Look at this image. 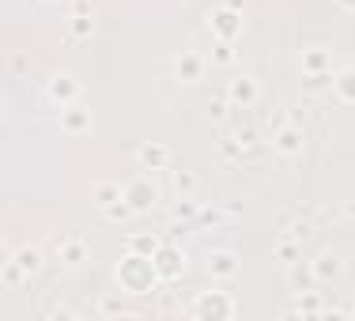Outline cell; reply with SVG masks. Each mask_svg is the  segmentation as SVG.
<instances>
[{
    "label": "cell",
    "mask_w": 355,
    "mask_h": 321,
    "mask_svg": "<svg viewBox=\"0 0 355 321\" xmlns=\"http://www.w3.org/2000/svg\"><path fill=\"white\" fill-rule=\"evenodd\" d=\"M208 27H212V35L216 38H223V42H234L242 35V12H234V8H227V4H219L212 15H208Z\"/></svg>",
    "instance_id": "4"
},
{
    "label": "cell",
    "mask_w": 355,
    "mask_h": 321,
    "mask_svg": "<svg viewBox=\"0 0 355 321\" xmlns=\"http://www.w3.org/2000/svg\"><path fill=\"white\" fill-rule=\"evenodd\" d=\"M151 261H155V272H159V280H163V284H174L178 276L185 272V253L178 246H159V253Z\"/></svg>",
    "instance_id": "5"
},
{
    "label": "cell",
    "mask_w": 355,
    "mask_h": 321,
    "mask_svg": "<svg viewBox=\"0 0 355 321\" xmlns=\"http://www.w3.org/2000/svg\"><path fill=\"white\" fill-rule=\"evenodd\" d=\"M125 246H129L132 253H144V257H155L163 242H159L155 234H129V242H125Z\"/></svg>",
    "instance_id": "22"
},
{
    "label": "cell",
    "mask_w": 355,
    "mask_h": 321,
    "mask_svg": "<svg viewBox=\"0 0 355 321\" xmlns=\"http://www.w3.org/2000/svg\"><path fill=\"white\" fill-rule=\"evenodd\" d=\"M299 69H302V76H329V72H333V49H325V46L302 49Z\"/></svg>",
    "instance_id": "11"
},
{
    "label": "cell",
    "mask_w": 355,
    "mask_h": 321,
    "mask_svg": "<svg viewBox=\"0 0 355 321\" xmlns=\"http://www.w3.org/2000/svg\"><path fill=\"white\" fill-rule=\"evenodd\" d=\"M234 57H239V49H234V42H223V38H216V46H212V64H219V69H227V64H234Z\"/></svg>",
    "instance_id": "25"
},
{
    "label": "cell",
    "mask_w": 355,
    "mask_h": 321,
    "mask_svg": "<svg viewBox=\"0 0 355 321\" xmlns=\"http://www.w3.org/2000/svg\"><path fill=\"white\" fill-rule=\"evenodd\" d=\"M197 314L200 318H219V321H227V318H234V299L227 291H205L197 299Z\"/></svg>",
    "instance_id": "7"
},
{
    "label": "cell",
    "mask_w": 355,
    "mask_h": 321,
    "mask_svg": "<svg viewBox=\"0 0 355 321\" xmlns=\"http://www.w3.org/2000/svg\"><path fill=\"white\" fill-rule=\"evenodd\" d=\"M174 76L182 83L205 80V57H200L197 49H182V53H174Z\"/></svg>",
    "instance_id": "10"
},
{
    "label": "cell",
    "mask_w": 355,
    "mask_h": 321,
    "mask_svg": "<svg viewBox=\"0 0 355 321\" xmlns=\"http://www.w3.org/2000/svg\"><path fill=\"white\" fill-rule=\"evenodd\" d=\"M8 69H12L15 76H27V72H31V53H23V49H15V53L8 57Z\"/></svg>",
    "instance_id": "30"
},
{
    "label": "cell",
    "mask_w": 355,
    "mask_h": 321,
    "mask_svg": "<svg viewBox=\"0 0 355 321\" xmlns=\"http://www.w3.org/2000/svg\"><path fill=\"white\" fill-rule=\"evenodd\" d=\"M174 185H178V193H197L200 189L197 174H189V171H174Z\"/></svg>",
    "instance_id": "29"
},
{
    "label": "cell",
    "mask_w": 355,
    "mask_h": 321,
    "mask_svg": "<svg viewBox=\"0 0 355 321\" xmlns=\"http://www.w3.org/2000/svg\"><path fill=\"white\" fill-rule=\"evenodd\" d=\"M287 234H291V238H306V234H310V223H302V219H299V223H291V227H287Z\"/></svg>",
    "instance_id": "34"
},
{
    "label": "cell",
    "mask_w": 355,
    "mask_h": 321,
    "mask_svg": "<svg viewBox=\"0 0 355 321\" xmlns=\"http://www.w3.org/2000/svg\"><path fill=\"white\" fill-rule=\"evenodd\" d=\"M216 151H219V159H223V163H239L246 148L239 144V137H234V140H219V144H216Z\"/></svg>",
    "instance_id": "27"
},
{
    "label": "cell",
    "mask_w": 355,
    "mask_h": 321,
    "mask_svg": "<svg viewBox=\"0 0 355 321\" xmlns=\"http://www.w3.org/2000/svg\"><path fill=\"white\" fill-rule=\"evenodd\" d=\"M272 257L280 261V265L291 268L295 261H302V242H299V238H291V234H284V238L272 246Z\"/></svg>",
    "instance_id": "19"
},
{
    "label": "cell",
    "mask_w": 355,
    "mask_h": 321,
    "mask_svg": "<svg viewBox=\"0 0 355 321\" xmlns=\"http://www.w3.org/2000/svg\"><path fill=\"white\" fill-rule=\"evenodd\" d=\"M57 261H61V265H69V268L87 265V261H91L87 238H80V234H69V238H61V242H57Z\"/></svg>",
    "instance_id": "9"
},
{
    "label": "cell",
    "mask_w": 355,
    "mask_h": 321,
    "mask_svg": "<svg viewBox=\"0 0 355 321\" xmlns=\"http://www.w3.org/2000/svg\"><path fill=\"white\" fill-rule=\"evenodd\" d=\"M219 4H227V8H234V12H242V8H246V0H219Z\"/></svg>",
    "instance_id": "35"
},
{
    "label": "cell",
    "mask_w": 355,
    "mask_h": 321,
    "mask_svg": "<svg viewBox=\"0 0 355 321\" xmlns=\"http://www.w3.org/2000/svg\"><path fill=\"white\" fill-rule=\"evenodd\" d=\"M310 268H314V280H318V284H333L336 276L344 272V261L336 257L333 250H325V253H318V257L310 261Z\"/></svg>",
    "instance_id": "14"
},
{
    "label": "cell",
    "mask_w": 355,
    "mask_h": 321,
    "mask_svg": "<svg viewBox=\"0 0 355 321\" xmlns=\"http://www.w3.org/2000/svg\"><path fill=\"white\" fill-rule=\"evenodd\" d=\"M257 80H253V76H234L231 80V91H227V98H231L234 106H253L257 103Z\"/></svg>",
    "instance_id": "15"
},
{
    "label": "cell",
    "mask_w": 355,
    "mask_h": 321,
    "mask_svg": "<svg viewBox=\"0 0 355 321\" xmlns=\"http://www.w3.org/2000/svg\"><path fill=\"white\" fill-rule=\"evenodd\" d=\"M333 91L340 103H355V69H344L333 76Z\"/></svg>",
    "instance_id": "20"
},
{
    "label": "cell",
    "mask_w": 355,
    "mask_h": 321,
    "mask_svg": "<svg viewBox=\"0 0 355 321\" xmlns=\"http://www.w3.org/2000/svg\"><path fill=\"white\" fill-rule=\"evenodd\" d=\"M46 95L53 106H69V103H80L83 98V80L76 72H53L46 83Z\"/></svg>",
    "instance_id": "2"
},
{
    "label": "cell",
    "mask_w": 355,
    "mask_h": 321,
    "mask_svg": "<svg viewBox=\"0 0 355 321\" xmlns=\"http://www.w3.org/2000/svg\"><path fill=\"white\" fill-rule=\"evenodd\" d=\"M231 110H234L231 98H216V103L208 106V121H212V125H223L227 117H231Z\"/></svg>",
    "instance_id": "28"
},
{
    "label": "cell",
    "mask_w": 355,
    "mask_h": 321,
    "mask_svg": "<svg viewBox=\"0 0 355 321\" xmlns=\"http://www.w3.org/2000/svg\"><path fill=\"white\" fill-rule=\"evenodd\" d=\"M302 144H306V137H302V129L295 121H284L280 129L272 132V148L280 151V155H299Z\"/></svg>",
    "instance_id": "12"
},
{
    "label": "cell",
    "mask_w": 355,
    "mask_h": 321,
    "mask_svg": "<svg viewBox=\"0 0 355 321\" xmlns=\"http://www.w3.org/2000/svg\"><path fill=\"white\" fill-rule=\"evenodd\" d=\"M91 110L83 103H69L61 106V132H69V137H87L91 132Z\"/></svg>",
    "instance_id": "8"
},
{
    "label": "cell",
    "mask_w": 355,
    "mask_h": 321,
    "mask_svg": "<svg viewBox=\"0 0 355 321\" xmlns=\"http://www.w3.org/2000/svg\"><path fill=\"white\" fill-rule=\"evenodd\" d=\"M205 268H208L212 280H234L239 268H242V261H239V253H234V250H212V253H208V261H205Z\"/></svg>",
    "instance_id": "6"
},
{
    "label": "cell",
    "mask_w": 355,
    "mask_h": 321,
    "mask_svg": "<svg viewBox=\"0 0 355 321\" xmlns=\"http://www.w3.org/2000/svg\"><path fill=\"white\" fill-rule=\"evenodd\" d=\"M125 200H129V208L137 216H144V212H151V208L159 205V189H155V182L151 178H132V182H125Z\"/></svg>",
    "instance_id": "3"
},
{
    "label": "cell",
    "mask_w": 355,
    "mask_h": 321,
    "mask_svg": "<svg viewBox=\"0 0 355 321\" xmlns=\"http://www.w3.org/2000/svg\"><path fill=\"white\" fill-rule=\"evenodd\" d=\"M200 212H205V208H200V200L193 197V193H182V197H178V205H174L178 219H197Z\"/></svg>",
    "instance_id": "23"
},
{
    "label": "cell",
    "mask_w": 355,
    "mask_h": 321,
    "mask_svg": "<svg viewBox=\"0 0 355 321\" xmlns=\"http://www.w3.org/2000/svg\"><path fill=\"white\" fill-rule=\"evenodd\" d=\"M321 306H325L321 291H299V299H295V310H299V314H321Z\"/></svg>",
    "instance_id": "24"
},
{
    "label": "cell",
    "mask_w": 355,
    "mask_h": 321,
    "mask_svg": "<svg viewBox=\"0 0 355 321\" xmlns=\"http://www.w3.org/2000/svg\"><path fill=\"white\" fill-rule=\"evenodd\" d=\"M64 27H69V38H76V42H87L91 35H95V15L91 12H72L69 15V23H64Z\"/></svg>",
    "instance_id": "17"
},
{
    "label": "cell",
    "mask_w": 355,
    "mask_h": 321,
    "mask_svg": "<svg viewBox=\"0 0 355 321\" xmlns=\"http://www.w3.org/2000/svg\"><path fill=\"white\" fill-rule=\"evenodd\" d=\"M129 216H137V212H132V208H129V200H117V205H110L106 208V219H114V223H121V219H129Z\"/></svg>",
    "instance_id": "31"
},
{
    "label": "cell",
    "mask_w": 355,
    "mask_h": 321,
    "mask_svg": "<svg viewBox=\"0 0 355 321\" xmlns=\"http://www.w3.org/2000/svg\"><path fill=\"white\" fill-rule=\"evenodd\" d=\"M125 314H129V306H125L121 291L103 295V299H98V318H125Z\"/></svg>",
    "instance_id": "21"
},
{
    "label": "cell",
    "mask_w": 355,
    "mask_h": 321,
    "mask_svg": "<svg viewBox=\"0 0 355 321\" xmlns=\"http://www.w3.org/2000/svg\"><path fill=\"white\" fill-rule=\"evenodd\" d=\"M46 318H69V321H76V310H69V306H46Z\"/></svg>",
    "instance_id": "33"
},
{
    "label": "cell",
    "mask_w": 355,
    "mask_h": 321,
    "mask_svg": "<svg viewBox=\"0 0 355 321\" xmlns=\"http://www.w3.org/2000/svg\"><path fill=\"white\" fill-rule=\"evenodd\" d=\"M8 257H15V261H19V265L27 268V276H35L38 268H42V250L35 246V242H19V246H15L12 253H8Z\"/></svg>",
    "instance_id": "18"
},
{
    "label": "cell",
    "mask_w": 355,
    "mask_h": 321,
    "mask_svg": "<svg viewBox=\"0 0 355 321\" xmlns=\"http://www.w3.org/2000/svg\"><path fill=\"white\" fill-rule=\"evenodd\" d=\"M114 280H117V291L121 295H148L155 287L159 272H155V261L144 257V253H125L114 268Z\"/></svg>",
    "instance_id": "1"
},
{
    "label": "cell",
    "mask_w": 355,
    "mask_h": 321,
    "mask_svg": "<svg viewBox=\"0 0 355 321\" xmlns=\"http://www.w3.org/2000/svg\"><path fill=\"white\" fill-rule=\"evenodd\" d=\"M348 219H355V205H348Z\"/></svg>",
    "instance_id": "37"
},
{
    "label": "cell",
    "mask_w": 355,
    "mask_h": 321,
    "mask_svg": "<svg viewBox=\"0 0 355 321\" xmlns=\"http://www.w3.org/2000/svg\"><path fill=\"white\" fill-rule=\"evenodd\" d=\"M336 4H340L344 12H355V0H336Z\"/></svg>",
    "instance_id": "36"
},
{
    "label": "cell",
    "mask_w": 355,
    "mask_h": 321,
    "mask_svg": "<svg viewBox=\"0 0 355 321\" xmlns=\"http://www.w3.org/2000/svg\"><path fill=\"white\" fill-rule=\"evenodd\" d=\"M239 144H242V148H257V132H253V129H239Z\"/></svg>",
    "instance_id": "32"
},
{
    "label": "cell",
    "mask_w": 355,
    "mask_h": 321,
    "mask_svg": "<svg viewBox=\"0 0 355 321\" xmlns=\"http://www.w3.org/2000/svg\"><path fill=\"white\" fill-rule=\"evenodd\" d=\"M42 4H53V0H42Z\"/></svg>",
    "instance_id": "38"
},
{
    "label": "cell",
    "mask_w": 355,
    "mask_h": 321,
    "mask_svg": "<svg viewBox=\"0 0 355 321\" xmlns=\"http://www.w3.org/2000/svg\"><path fill=\"white\" fill-rule=\"evenodd\" d=\"M348 318H355V310H352V314H348Z\"/></svg>",
    "instance_id": "39"
},
{
    "label": "cell",
    "mask_w": 355,
    "mask_h": 321,
    "mask_svg": "<svg viewBox=\"0 0 355 321\" xmlns=\"http://www.w3.org/2000/svg\"><path fill=\"white\" fill-rule=\"evenodd\" d=\"M23 280H27V268H23L15 257H8L4 261V287H19Z\"/></svg>",
    "instance_id": "26"
},
{
    "label": "cell",
    "mask_w": 355,
    "mask_h": 321,
    "mask_svg": "<svg viewBox=\"0 0 355 321\" xmlns=\"http://www.w3.org/2000/svg\"><path fill=\"white\" fill-rule=\"evenodd\" d=\"M121 197H125V185H121V182H114V178H103V182L91 185V205H95L98 212H106V208H110V205H117Z\"/></svg>",
    "instance_id": "13"
},
{
    "label": "cell",
    "mask_w": 355,
    "mask_h": 321,
    "mask_svg": "<svg viewBox=\"0 0 355 321\" xmlns=\"http://www.w3.org/2000/svg\"><path fill=\"white\" fill-rule=\"evenodd\" d=\"M137 159H140L144 171H166V166H171V151H166L163 144H144L137 151Z\"/></svg>",
    "instance_id": "16"
}]
</instances>
